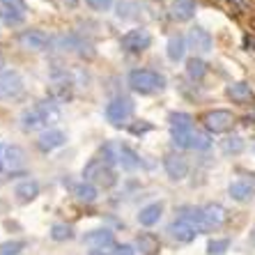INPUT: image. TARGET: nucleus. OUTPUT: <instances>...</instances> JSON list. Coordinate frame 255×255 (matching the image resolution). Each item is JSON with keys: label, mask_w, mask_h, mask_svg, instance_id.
<instances>
[{"label": "nucleus", "mask_w": 255, "mask_h": 255, "mask_svg": "<svg viewBox=\"0 0 255 255\" xmlns=\"http://www.w3.org/2000/svg\"><path fill=\"white\" fill-rule=\"evenodd\" d=\"M127 83L131 90H136L140 95H152V92H161L166 88V76L154 69H131L127 76Z\"/></svg>", "instance_id": "1"}, {"label": "nucleus", "mask_w": 255, "mask_h": 255, "mask_svg": "<svg viewBox=\"0 0 255 255\" xmlns=\"http://www.w3.org/2000/svg\"><path fill=\"white\" fill-rule=\"evenodd\" d=\"M83 179L95 186H104V189L118 184V175L106 159H90L83 168Z\"/></svg>", "instance_id": "2"}, {"label": "nucleus", "mask_w": 255, "mask_h": 255, "mask_svg": "<svg viewBox=\"0 0 255 255\" xmlns=\"http://www.w3.org/2000/svg\"><path fill=\"white\" fill-rule=\"evenodd\" d=\"M25 83L16 69H5L0 74V101H14L23 95Z\"/></svg>", "instance_id": "3"}, {"label": "nucleus", "mask_w": 255, "mask_h": 255, "mask_svg": "<svg viewBox=\"0 0 255 255\" xmlns=\"http://www.w3.org/2000/svg\"><path fill=\"white\" fill-rule=\"evenodd\" d=\"M120 46L125 53H142L152 46V35L145 28H133L120 39Z\"/></svg>", "instance_id": "4"}, {"label": "nucleus", "mask_w": 255, "mask_h": 255, "mask_svg": "<svg viewBox=\"0 0 255 255\" xmlns=\"http://www.w3.org/2000/svg\"><path fill=\"white\" fill-rule=\"evenodd\" d=\"M16 39H18V44H21L25 51H35V53L48 51V46H51V37H48L44 30H37V28L21 30Z\"/></svg>", "instance_id": "5"}, {"label": "nucleus", "mask_w": 255, "mask_h": 255, "mask_svg": "<svg viewBox=\"0 0 255 255\" xmlns=\"http://www.w3.org/2000/svg\"><path fill=\"white\" fill-rule=\"evenodd\" d=\"M228 221V212L219 202H209L205 207H200V223L202 230H216Z\"/></svg>", "instance_id": "6"}, {"label": "nucleus", "mask_w": 255, "mask_h": 255, "mask_svg": "<svg viewBox=\"0 0 255 255\" xmlns=\"http://www.w3.org/2000/svg\"><path fill=\"white\" fill-rule=\"evenodd\" d=\"M202 122H205L207 131H212V133H223V131H228L235 125V115L230 111H226V108H216V111L205 113Z\"/></svg>", "instance_id": "7"}, {"label": "nucleus", "mask_w": 255, "mask_h": 255, "mask_svg": "<svg viewBox=\"0 0 255 255\" xmlns=\"http://www.w3.org/2000/svg\"><path fill=\"white\" fill-rule=\"evenodd\" d=\"M131 113H133V104H131L129 99H125V97H118V99H113L106 106V120L115 127L127 122V120L131 118Z\"/></svg>", "instance_id": "8"}, {"label": "nucleus", "mask_w": 255, "mask_h": 255, "mask_svg": "<svg viewBox=\"0 0 255 255\" xmlns=\"http://www.w3.org/2000/svg\"><path fill=\"white\" fill-rule=\"evenodd\" d=\"M228 193H230L232 200L249 202L251 198H255V175H244V177H237L230 186H228Z\"/></svg>", "instance_id": "9"}, {"label": "nucleus", "mask_w": 255, "mask_h": 255, "mask_svg": "<svg viewBox=\"0 0 255 255\" xmlns=\"http://www.w3.org/2000/svg\"><path fill=\"white\" fill-rule=\"evenodd\" d=\"M83 244L90 246L92 251H108L115 249V237L108 228H99V230H90L83 237Z\"/></svg>", "instance_id": "10"}, {"label": "nucleus", "mask_w": 255, "mask_h": 255, "mask_svg": "<svg viewBox=\"0 0 255 255\" xmlns=\"http://www.w3.org/2000/svg\"><path fill=\"white\" fill-rule=\"evenodd\" d=\"M186 42H189V46L193 48L196 53H200V55L209 53V51H212V46H214L212 35H209V32L202 28V25H193V28L189 30V37H186Z\"/></svg>", "instance_id": "11"}, {"label": "nucleus", "mask_w": 255, "mask_h": 255, "mask_svg": "<svg viewBox=\"0 0 255 255\" xmlns=\"http://www.w3.org/2000/svg\"><path fill=\"white\" fill-rule=\"evenodd\" d=\"M163 168H166V175L172 182H182L189 175V161L182 154H168L163 159Z\"/></svg>", "instance_id": "12"}, {"label": "nucleus", "mask_w": 255, "mask_h": 255, "mask_svg": "<svg viewBox=\"0 0 255 255\" xmlns=\"http://www.w3.org/2000/svg\"><path fill=\"white\" fill-rule=\"evenodd\" d=\"M65 142H67L65 131H60V129H46L42 136L37 138V147L42 149L44 154H48V152H53V149L62 147Z\"/></svg>", "instance_id": "13"}, {"label": "nucleus", "mask_w": 255, "mask_h": 255, "mask_svg": "<svg viewBox=\"0 0 255 255\" xmlns=\"http://www.w3.org/2000/svg\"><path fill=\"white\" fill-rule=\"evenodd\" d=\"M168 232H170V237L177 239L179 244H189V242H193V239L198 237V232H200V230H198L193 223H189V221L177 219L175 223H170Z\"/></svg>", "instance_id": "14"}, {"label": "nucleus", "mask_w": 255, "mask_h": 255, "mask_svg": "<svg viewBox=\"0 0 255 255\" xmlns=\"http://www.w3.org/2000/svg\"><path fill=\"white\" fill-rule=\"evenodd\" d=\"M115 163H120L125 170H136V168L140 166V156H138V152H133L129 145L115 142Z\"/></svg>", "instance_id": "15"}, {"label": "nucleus", "mask_w": 255, "mask_h": 255, "mask_svg": "<svg viewBox=\"0 0 255 255\" xmlns=\"http://www.w3.org/2000/svg\"><path fill=\"white\" fill-rule=\"evenodd\" d=\"M161 216H163V202H149L138 212V223L142 228H152L161 221Z\"/></svg>", "instance_id": "16"}, {"label": "nucleus", "mask_w": 255, "mask_h": 255, "mask_svg": "<svg viewBox=\"0 0 255 255\" xmlns=\"http://www.w3.org/2000/svg\"><path fill=\"white\" fill-rule=\"evenodd\" d=\"M196 0H170V14L175 21H191V18L196 16Z\"/></svg>", "instance_id": "17"}, {"label": "nucleus", "mask_w": 255, "mask_h": 255, "mask_svg": "<svg viewBox=\"0 0 255 255\" xmlns=\"http://www.w3.org/2000/svg\"><path fill=\"white\" fill-rule=\"evenodd\" d=\"M115 9H118V18H122V21H138V18L142 16V2L140 0H120L118 5H115Z\"/></svg>", "instance_id": "18"}, {"label": "nucleus", "mask_w": 255, "mask_h": 255, "mask_svg": "<svg viewBox=\"0 0 255 255\" xmlns=\"http://www.w3.org/2000/svg\"><path fill=\"white\" fill-rule=\"evenodd\" d=\"M18 122H21V129L23 131H42V129H46L48 127L46 122H44L42 113H39L35 106L25 108L23 113H21V118H18Z\"/></svg>", "instance_id": "19"}, {"label": "nucleus", "mask_w": 255, "mask_h": 255, "mask_svg": "<svg viewBox=\"0 0 255 255\" xmlns=\"http://www.w3.org/2000/svg\"><path fill=\"white\" fill-rule=\"evenodd\" d=\"M2 159L9 170H18L25 166V152L18 145H2Z\"/></svg>", "instance_id": "20"}, {"label": "nucleus", "mask_w": 255, "mask_h": 255, "mask_svg": "<svg viewBox=\"0 0 255 255\" xmlns=\"http://www.w3.org/2000/svg\"><path fill=\"white\" fill-rule=\"evenodd\" d=\"M14 196H16L18 202H30L35 200L37 196H39V184H37L35 179H23L21 184H16V189H14Z\"/></svg>", "instance_id": "21"}, {"label": "nucleus", "mask_w": 255, "mask_h": 255, "mask_svg": "<svg viewBox=\"0 0 255 255\" xmlns=\"http://www.w3.org/2000/svg\"><path fill=\"white\" fill-rule=\"evenodd\" d=\"M184 53H186V39L182 35H172L166 44V55L168 60L172 62H179V60H184Z\"/></svg>", "instance_id": "22"}, {"label": "nucleus", "mask_w": 255, "mask_h": 255, "mask_svg": "<svg viewBox=\"0 0 255 255\" xmlns=\"http://www.w3.org/2000/svg\"><path fill=\"white\" fill-rule=\"evenodd\" d=\"M35 108L42 113V118H44V122H46V125H55V122L60 120V108H58V104H55L53 99L37 101Z\"/></svg>", "instance_id": "23"}, {"label": "nucleus", "mask_w": 255, "mask_h": 255, "mask_svg": "<svg viewBox=\"0 0 255 255\" xmlns=\"http://www.w3.org/2000/svg\"><path fill=\"white\" fill-rule=\"evenodd\" d=\"M228 97H230L235 104H249L251 99H253V90H251V85H246V83H232V85H228Z\"/></svg>", "instance_id": "24"}, {"label": "nucleus", "mask_w": 255, "mask_h": 255, "mask_svg": "<svg viewBox=\"0 0 255 255\" xmlns=\"http://www.w3.org/2000/svg\"><path fill=\"white\" fill-rule=\"evenodd\" d=\"M74 196H76V200L85 202V205H92V202H97V198H99V191H97L95 184H90V182H81V184L74 189Z\"/></svg>", "instance_id": "25"}, {"label": "nucleus", "mask_w": 255, "mask_h": 255, "mask_svg": "<svg viewBox=\"0 0 255 255\" xmlns=\"http://www.w3.org/2000/svg\"><path fill=\"white\" fill-rule=\"evenodd\" d=\"M138 249L145 255H156L159 253V237L152 235V232H142L140 237H138Z\"/></svg>", "instance_id": "26"}, {"label": "nucleus", "mask_w": 255, "mask_h": 255, "mask_svg": "<svg viewBox=\"0 0 255 255\" xmlns=\"http://www.w3.org/2000/svg\"><path fill=\"white\" fill-rule=\"evenodd\" d=\"M51 95H53V99L60 101V104H67V101L74 97V90H71V81H67V74H65V81H60V83H53V90H51Z\"/></svg>", "instance_id": "27"}, {"label": "nucleus", "mask_w": 255, "mask_h": 255, "mask_svg": "<svg viewBox=\"0 0 255 255\" xmlns=\"http://www.w3.org/2000/svg\"><path fill=\"white\" fill-rule=\"evenodd\" d=\"M168 122H170V131L193 129V118L189 113H170L168 115Z\"/></svg>", "instance_id": "28"}, {"label": "nucleus", "mask_w": 255, "mask_h": 255, "mask_svg": "<svg viewBox=\"0 0 255 255\" xmlns=\"http://www.w3.org/2000/svg\"><path fill=\"white\" fill-rule=\"evenodd\" d=\"M186 74H189V78H193V81H200V78L207 74V65H205V60L191 58L189 62H186Z\"/></svg>", "instance_id": "29"}, {"label": "nucleus", "mask_w": 255, "mask_h": 255, "mask_svg": "<svg viewBox=\"0 0 255 255\" xmlns=\"http://www.w3.org/2000/svg\"><path fill=\"white\" fill-rule=\"evenodd\" d=\"M0 5H2L5 12H12L21 18H25V14H28V2L25 0H0Z\"/></svg>", "instance_id": "30"}, {"label": "nucleus", "mask_w": 255, "mask_h": 255, "mask_svg": "<svg viewBox=\"0 0 255 255\" xmlns=\"http://www.w3.org/2000/svg\"><path fill=\"white\" fill-rule=\"evenodd\" d=\"M74 237V228L67 226V223H53L51 226V239L55 242H67V239Z\"/></svg>", "instance_id": "31"}, {"label": "nucleus", "mask_w": 255, "mask_h": 255, "mask_svg": "<svg viewBox=\"0 0 255 255\" xmlns=\"http://www.w3.org/2000/svg\"><path fill=\"white\" fill-rule=\"evenodd\" d=\"M221 147H223L226 154H239V152L246 147V142H244L242 136H230V138H226V140L221 142Z\"/></svg>", "instance_id": "32"}, {"label": "nucleus", "mask_w": 255, "mask_h": 255, "mask_svg": "<svg viewBox=\"0 0 255 255\" xmlns=\"http://www.w3.org/2000/svg\"><path fill=\"white\" fill-rule=\"evenodd\" d=\"M25 249L23 239H9V242L0 244V255H21Z\"/></svg>", "instance_id": "33"}, {"label": "nucleus", "mask_w": 255, "mask_h": 255, "mask_svg": "<svg viewBox=\"0 0 255 255\" xmlns=\"http://www.w3.org/2000/svg\"><path fill=\"white\" fill-rule=\"evenodd\" d=\"M209 147H212V140H209V136L196 129V133H193V140H191V149H198V152H202V149H209Z\"/></svg>", "instance_id": "34"}, {"label": "nucleus", "mask_w": 255, "mask_h": 255, "mask_svg": "<svg viewBox=\"0 0 255 255\" xmlns=\"http://www.w3.org/2000/svg\"><path fill=\"white\" fill-rule=\"evenodd\" d=\"M228 246H230V239H212V242L207 244V253L209 255H221L226 253Z\"/></svg>", "instance_id": "35"}, {"label": "nucleus", "mask_w": 255, "mask_h": 255, "mask_svg": "<svg viewBox=\"0 0 255 255\" xmlns=\"http://www.w3.org/2000/svg\"><path fill=\"white\" fill-rule=\"evenodd\" d=\"M115 0H85V5L90 9H95V12H108L111 7H113Z\"/></svg>", "instance_id": "36"}, {"label": "nucleus", "mask_w": 255, "mask_h": 255, "mask_svg": "<svg viewBox=\"0 0 255 255\" xmlns=\"http://www.w3.org/2000/svg\"><path fill=\"white\" fill-rule=\"evenodd\" d=\"M113 255H136V251H133L131 244H118L115 251H113Z\"/></svg>", "instance_id": "37"}, {"label": "nucleus", "mask_w": 255, "mask_h": 255, "mask_svg": "<svg viewBox=\"0 0 255 255\" xmlns=\"http://www.w3.org/2000/svg\"><path fill=\"white\" fill-rule=\"evenodd\" d=\"M149 129H152V125H149V122H140V125H133V127H131V133H136V136L140 133V136H142V133H147Z\"/></svg>", "instance_id": "38"}, {"label": "nucleus", "mask_w": 255, "mask_h": 255, "mask_svg": "<svg viewBox=\"0 0 255 255\" xmlns=\"http://www.w3.org/2000/svg\"><path fill=\"white\" fill-rule=\"evenodd\" d=\"M2 168H5V159H2V147H0V172H2Z\"/></svg>", "instance_id": "39"}, {"label": "nucleus", "mask_w": 255, "mask_h": 255, "mask_svg": "<svg viewBox=\"0 0 255 255\" xmlns=\"http://www.w3.org/2000/svg\"><path fill=\"white\" fill-rule=\"evenodd\" d=\"M2 67H5V58H2V55H0V74H2V71H5V69H2Z\"/></svg>", "instance_id": "40"}, {"label": "nucleus", "mask_w": 255, "mask_h": 255, "mask_svg": "<svg viewBox=\"0 0 255 255\" xmlns=\"http://www.w3.org/2000/svg\"><path fill=\"white\" fill-rule=\"evenodd\" d=\"M90 255H108V253H104V251H90Z\"/></svg>", "instance_id": "41"}]
</instances>
